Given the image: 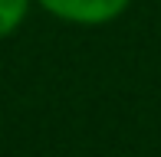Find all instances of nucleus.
I'll use <instances>...</instances> for the list:
<instances>
[{
    "label": "nucleus",
    "mask_w": 161,
    "mask_h": 157,
    "mask_svg": "<svg viewBox=\"0 0 161 157\" xmlns=\"http://www.w3.org/2000/svg\"><path fill=\"white\" fill-rule=\"evenodd\" d=\"M40 3L72 23H105L125 10L128 0H40Z\"/></svg>",
    "instance_id": "1"
},
{
    "label": "nucleus",
    "mask_w": 161,
    "mask_h": 157,
    "mask_svg": "<svg viewBox=\"0 0 161 157\" xmlns=\"http://www.w3.org/2000/svg\"><path fill=\"white\" fill-rule=\"evenodd\" d=\"M26 7L30 0H0V39L10 36L26 17Z\"/></svg>",
    "instance_id": "2"
}]
</instances>
